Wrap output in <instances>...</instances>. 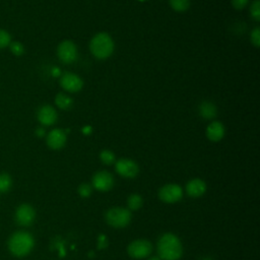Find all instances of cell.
I'll return each instance as SVG.
<instances>
[{
	"label": "cell",
	"instance_id": "obj_30",
	"mask_svg": "<svg viewBox=\"0 0 260 260\" xmlns=\"http://www.w3.org/2000/svg\"><path fill=\"white\" fill-rule=\"evenodd\" d=\"M202 260H211V259H209V258H204V259H202Z\"/></svg>",
	"mask_w": 260,
	"mask_h": 260
},
{
	"label": "cell",
	"instance_id": "obj_9",
	"mask_svg": "<svg viewBox=\"0 0 260 260\" xmlns=\"http://www.w3.org/2000/svg\"><path fill=\"white\" fill-rule=\"evenodd\" d=\"M60 85L66 92L77 93L83 89L84 82L78 75L72 72H65L61 76Z\"/></svg>",
	"mask_w": 260,
	"mask_h": 260
},
{
	"label": "cell",
	"instance_id": "obj_8",
	"mask_svg": "<svg viewBox=\"0 0 260 260\" xmlns=\"http://www.w3.org/2000/svg\"><path fill=\"white\" fill-rule=\"evenodd\" d=\"M116 172L124 178H134L138 175V165L130 159H120L116 165Z\"/></svg>",
	"mask_w": 260,
	"mask_h": 260
},
{
	"label": "cell",
	"instance_id": "obj_28",
	"mask_svg": "<svg viewBox=\"0 0 260 260\" xmlns=\"http://www.w3.org/2000/svg\"><path fill=\"white\" fill-rule=\"evenodd\" d=\"M36 133H37V135H38V136H43V135L45 134V130H44L43 128H41V127H40V128H38V129H37Z\"/></svg>",
	"mask_w": 260,
	"mask_h": 260
},
{
	"label": "cell",
	"instance_id": "obj_29",
	"mask_svg": "<svg viewBox=\"0 0 260 260\" xmlns=\"http://www.w3.org/2000/svg\"><path fill=\"white\" fill-rule=\"evenodd\" d=\"M150 260H161L160 257H152Z\"/></svg>",
	"mask_w": 260,
	"mask_h": 260
},
{
	"label": "cell",
	"instance_id": "obj_27",
	"mask_svg": "<svg viewBox=\"0 0 260 260\" xmlns=\"http://www.w3.org/2000/svg\"><path fill=\"white\" fill-rule=\"evenodd\" d=\"M249 0H232V5L236 10H243L248 5Z\"/></svg>",
	"mask_w": 260,
	"mask_h": 260
},
{
	"label": "cell",
	"instance_id": "obj_26",
	"mask_svg": "<svg viewBox=\"0 0 260 260\" xmlns=\"http://www.w3.org/2000/svg\"><path fill=\"white\" fill-rule=\"evenodd\" d=\"M79 193H80V195L82 197H89L92 194V187H91V185H89L87 183L80 185Z\"/></svg>",
	"mask_w": 260,
	"mask_h": 260
},
{
	"label": "cell",
	"instance_id": "obj_2",
	"mask_svg": "<svg viewBox=\"0 0 260 260\" xmlns=\"http://www.w3.org/2000/svg\"><path fill=\"white\" fill-rule=\"evenodd\" d=\"M34 245L35 240L33 236L25 231L15 233L9 241L10 251L18 257H24L28 255L34 248Z\"/></svg>",
	"mask_w": 260,
	"mask_h": 260
},
{
	"label": "cell",
	"instance_id": "obj_21",
	"mask_svg": "<svg viewBox=\"0 0 260 260\" xmlns=\"http://www.w3.org/2000/svg\"><path fill=\"white\" fill-rule=\"evenodd\" d=\"M100 159L101 161L103 162V164L105 165H113L115 163V155L114 153H112L111 151L109 150H104L101 154H100Z\"/></svg>",
	"mask_w": 260,
	"mask_h": 260
},
{
	"label": "cell",
	"instance_id": "obj_7",
	"mask_svg": "<svg viewBox=\"0 0 260 260\" xmlns=\"http://www.w3.org/2000/svg\"><path fill=\"white\" fill-rule=\"evenodd\" d=\"M159 197L166 203H176L183 197V190L177 184H167L160 189Z\"/></svg>",
	"mask_w": 260,
	"mask_h": 260
},
{
	"label": "cell",
	"instance_id": "obj_5",
	"mask_svg": "<svg viewBox=\"0 0 260 260\" xmlns=\"http://www.w3.org/2000/svg\"><path fill=\"white\" fill-rule=\"evenodd\" d=\"M153 251V245L147 240H135L131 242L127 248L130 257L135 259H142L147 257Z\"/></svg>",
	"mask_w": 260,
	"mask_h": 260
},
{
	"label": "cell",
	"instance_id": "obj_10",
	"mask_svg": "<svg viewBox=\"0 0 260 260\" xmlns=\"http://www.w3.org/2000/svg\"><path fill=\"white\" fill-rule=\"evenodd\" d=\"M36 217V211L30 204H22L16 212V220L20 226H31Z\"/></svg>",
	"mask_w": 260,
	"mask_h": 260
},
{
	"label": "cell",
	"instance_id": "obj_17",
	"mask_svg": "<svg viewBox=\"0 0 260 260\" xmlns=\"http://www.w3.org/2000/svg\"><path fill=\"white\" fill-rule=\"evenodd\" d=\"M55 104L61 110H69L73 105V100L68 95L59 93L55 97Z\"/></svg>",
	"mask_w": 260,
	"mask_h": 260
},
{
	"label": "cell",
	"instance_id": "obj_20",
	"mask_svg": "<svg viewBox=\"0 0 260 260\" xmlns=\"http://www.w3.org/2000/svg\"><path fill=\"white\" fill-rule=\"evenodd\" d=\"M13 185L12 177L7 173L0 174V193L8 192Z\"/></svg>",
	"mask_w": 260,
	"mask_h": 260
},
{
	"label": "cell",
	"instance_id": "obj_22",
	"mask_svg": "<svg viewBox=\"0 0 260 260\" xmlns=\"http://www.w3.org/2000/svg\"><path fill=\"white\" fill-rule=\"evenodd\" d=\"M11 43H12L11 34L6 30L0 29V49H5L9 47Z\"/></svg>",
	"mask_w": 260,
	"mask_h": 260
},
{
	"label": "cell",
	"instance_id": "obj_14",
	"mask_svg": "<svg viewBox=\"0 0 260 260\" xmlns=\"http://www.w3.org/2000/svg\"><path fill=\"white\" fill-rule=\"evenodd\" d=\"M206 191V184L201 179H192L186 185V192L190 197H200Z\"/></svg>",
	"mask_w": 260,
	"mask_h": 260
},
{
	"label": "cell",
	"instance_id": "obj_6",
	"mask_svg": "<svg viewBox=\"0 0 260 260\" xmlns=\"http://www.w3.org/2000/svg\"><path fill=\"white\" fill-rule=\"evenodd\" d=\"M57 55H58V58L63 63L65 64L73 63L79 56L77 45L69 40L61 42L57 48Z\"/></svg>",
	"mask_w": 260,
	"mask_h": 260
},
{
	"label": "cell",
	"instance_id": "obj_15",
	"mask_svg": "<svg viewBox=\"0 0 260 260\" xmlns=\"http://www.w3.org/2000/svg\"><path fill=\"white\" fill-rule=\"evenodd\" d=\"M225 135V126L219 121H212L206 128V136L210 141L217 142Z\"/></svg>",
	"mask_w": 260,
	"mask_h": 260
},
{
	"label": "cell",
	"instance_id": "obj_11",
	"mask_svg": "<svg viewBox=\"0 0 260 260\" xmlns=\"http://www.w3.org/2000/svg\"><path fill=\"white\" fill-rule=\"evenodd\" d=\"M93 186L99 191H109L114 186V178L107 171H100L93 177Z\"/></svg>",
	"mask_w": 260,
	"mask_h": 260
},
{
	"label": "cell",
	"instance_id": "obj_4",
	"mask_svg": "<svg viewBox=\"0 0 260 260\" xmlns=\"http://www.w3.org/2000/svg\"><path fill=\"white\" fill-rule=\"evenodd\" d=\"M106 221L113 228L122 229L128 226L131 220V212L127 208L113 207L110 208L106 213Z\"/></svg>",
	"mask_w": 260,
	"mask_h": 260
},
{
	"label": "cell",
	"instance_id": "obj_25",
	"mask_svg": "<svg viewBox=\"0 0 260 260\" xmlns=\"http://www.w3.org/2000/svg\"><path fill=\"white\" fill-rule=\"evenodd\" d=\"M251 42L255 47H259L260 45V29L257 27L251 33Z\"/></svg>",
	"mask_w": 260,
	"mask_h": 260
},
{
	"label": "cell",
	"instance_id": "obj_1",
	"mask_svg": "<svg viewBox=\"0 0 260 260\" xmlns=\"http://www.w3.org/2000/svg\"><path fill=\"white\" fill-rule=\"evenodd\" d=\"M158 253L161 260H178L183 253L179 238L171 233L163 235L158 242Z\"/></svg>",
	"mask_w": 260,
	"mask_h": 260
},
{
	"label": "cell",
	"instance_id": "obj_3",
	"mask_svg": "<svg viewBox=\"0 0 260 260\" xmlns=\"http://www.w3.org/2000/svg\"><path fill=\"white\" fill-rule=\"evenodd\" d=\"M90 50L96 58L107 59L114 51V42L109 34L99 33L91 40Z\"/></svg>",
	"mask_w": 260,
	"mask_h": 260
},
{
	"label": "cell",
	"instance_id": "obj_18",
	"mask_svg": "<svg viewBox=\"0 0 260 260\" xmlns=\"http://www.w3.org/2000/svg\"><path fill=\"white\" fill-rule=\"evenodd\" d=\"M171 8L178 13L186 12L190 7V0H169Z\"/></svg>",
	"mask_w": 260,
	"mask_h": 260
},
{
	"label": "cell",
	"instance_id": "obj_12",
	"mask_svg": "<svg viewBox=\"0 0 260 260\" xmlns=\"http://www.w3.org/2000/svg\"><path fill=\"white\" fill-rule=\"evenodd\" d=\"M37 118H38V121L43 126H51L57 121L58 114L52 106L44 105L39 108L37 113Z\"/></svg>",
	"mask_w": 260,
	"mask_h": 260
},
{
	"label": "cell",
	"instance_id": "obj_19",
	"mask_svg": "<svg viewBox=\"0 0 260 260\" xmlns=\"http://www.w3.org/2000/svg\"><path fill=\"white\" fill-rule=\"evenodd\" d=\"M143 200L139 194H131L127 199V204L130 210H137L142 206Z\"/></svg>",
	"mask_w": 260,
	"mask_h": 260
},
{
	"label": "cell",
	"instance_id": "obj_13",
	"mask_svg": "<svg viewBox=\"0 0 260 260\" xmlns=\"http://www.w3.org/2000/svg\"><path fill=\"white\" fill-rule=\"evenodd\" d=\"M66 143V132L62 129H53L47 135V144L52 150H60Z\"/></svg>",
	"mask_w": 260,
	"mask_h": 260
},
{
	"label": "cell",
	"instance_id": "obj_24",
	"mask_svg": "<svg viewBox=\"0 0 260 260\" xmlns=\"http://www.w3.org/2000/svg\"><path fill=\"white\" fill-rule=\"evenodd\" d=\"M9 47L11 48V51L13 52V54L17 56H21L25 53V47L20 42H12Z\"/></svg>",
	"mask_w": 260,
	"mask_h": 260
},
{
	"label": "cell",
	"instance_id": "obj_23",
	"mask_svg": "<svg viewBox=\"0 0 260 260\" xmlns=\"http://www.w3.org/2000/svg\"><path fill=\"white\" fill-rule=\"evenodd\" d=\"M250 15H251V18L255 22L260 21V2L259 0H254V2L252 3V5L250 7Z\"/></svg>",
	"mask_w": 260,
	"mask_h": 260
},
{
	"label": "cell",
	"instance_id": "obj_16",
	"mask_svg": "<svg viewBox=\"0 0 260 260\" xmlns=\"http://www.w3.org/2000/svg\"><path fill=\"white\" fill-rule=\"evenodd\" d=\"M199 114L202 118L206 119V120H212L215 118L216 114H217V110L216 107L213 103L209 102V101H205L202 102L199 105Z\"/></svg>",
	"mask_w": 260,
	"mask_h": 260
}]
</instances>
